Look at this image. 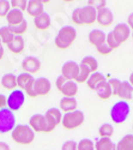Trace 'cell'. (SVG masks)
Returning <instances> with one entry per match:
<instances>
[{"label": "cell", "instance_id": "obj_1", "mask_svg": "<svg viewBox=\"0 0 133 150\" xmlns=\"http://www.w3.org/2000/svg\"><path fill=\"white\" fill-rule=\"evenodd\" d=\"M11 138L13 139L17 144L20 145H28L34 142L35 139V132L29 125L20 124L16 125V127L11 132Z\"/></svg>", "mask_w": 133, "mask_h": 150}, {"label": "cell", "instance_id": "obj_2", "mask_svg": "<svg viewBox=\"0 0 133 150\" xmlns=\"http://www.w3.org/2000/svg\"><path fill=\"white\" fill-rule=\"evenodd\" d=\"M77 39V31L73 27L65 25L58 31L55 37V46L59 49H67Z\"/></svg>", "mask_w": 133, "mask_h": 150}, {"label": "cell", "instance_id": "obj_3", "mask_svg": "<svg viewBox=\"0 0 133 150\" xmlns=\"http://www.w3.org/2000/svg\"><path fill=\"white\" fill-rule=\"evenodd\" d=\"M129 113H131V107L128 102L120 100V101L115 102L110 108V119L115 124H122L127 120Z\"/></svg>", "mask_w": 133, "mask_h": 150}, {"label": "cell", "instance_id": "obj_4", "mask_svg": "<svg viewBox=\"0 0 133 150\" xmlns=\"http://www.w3.org/2000/svg\"><path fill=\"white\" fill-rule=\"evenodd\" d=\"M84 120H85V115L82 110H73L70 112V113H65L63 115V120H61V125L66 129V130H75L79 126H82Z\"/></svg>", "mask_w": 133, "mask_h": 150}, {"label": "cell", "instance_id": "obj_5", "mask_svg": "<svg viewBox=\"0 0 133 150\" xmlns=\"http://www.w3.org/2000/svg\"><path fill=\"white\" fill-rule=\"evenodd\" d=\"M34 83H35V78L34 76L25 72H22L17 76V86L18 89H20L25 95H28L29 97L34 98L37 97L35 90H34Z\"/></svg>", "mask_w": 133, "mask_h": 150}, {"label": "cell", "instance_id": "obj_6", "mask_svg": "<svg viewBox=\"0 0 133 150\" xmlns=\"http://www.w3.org/2000/svg\"><path fill=\"white\" fill-rule=\"evenodd\" d=\"M16 127V117L15 113L8 108L0 109V133L12 132Z\"/></svg>", "mask_w": 133, "mask_h": 150}, {"label": "cell", "instance_id": "obj_7", "mask_svg": "<svg viewBox=\"0 0 133 150\" xmlns=\"http://www.w3.org/2000/svg\"><path fill=\"white\" fill-rule=\"evenodd\" d=\"M24 102H25V94H24L20 89H16L11 91L10 95L7 96V108L12 112L19 110Z\"/></svg>", "mask_w": 133, "mask_h": 150}, {"label": "cell", "instance_id": "obj_8", "mask_svg": "<svg viewBox=\"0 0 133 150\" xmlns=\"http://www.w3.org/2000/svg\"><path fill=\"white\" fill-rule=\"evenodd\" d=\"M44 117H46V120L48 124V131L49 132H52L59 124H61V120H63L61 110L58 109V108H54V107L46 110Z\"/></svg>", "mask_w": 133, "mask_h": 150}, {"label": "cell", "instance_id": "obj_9", "mask_svg": "<svg viewBox=\"0 0 133 150\" xmlns=\"http://www.w3.org/2000/svg\"><path fill=\"white\" fill-rule=\"evenodd\" d=\"M79 15H80L82 25H91V24H94L96 22L97 11H96L94 5H85V6L80 7Z\"/></svg>", "mask_w": 133, "mask_h": 150}, {"label": "cell", "instance_id": "obj_10", "mask_svg": "<svg viewBox=\"0 0 133 150\" xmlns=\"http://www.w3.org/2000/svg\"><path fill=\"white\" fill-rule=\"evenodd\" d=\"M79 74V64L76 61H66L61 67V76L66 81H76Z\"/></svg>", "mask_w": 133, "mask_h": 150}, {"label": "cell", "instance_id": "obj_11", "mask_svg": "<svg viewBox=\"0 0 133 150\" xmlns=\"http://www.w3.org/2000/svg\"><path fill=\"white\" fill-rule=\"evenodd\" d=\"M29 126L32 129V131L36 132H49L48 131V124L46 120L44 114H34L29 119Z\"/></svg>", "mask_w": 133, "mask_h": 150}, {"label": "cell", "instance_id": "obj_12", "mask_svg": "<svg viewBox=\"0 0 133 150\" xmlns=\"http://www.w3.org/2000/svg\"><path fill=\"white\" fill-rule=\"evenodd\" d=\"M22 69L25 73H29L32 76L34 73L40 71L41 61L35 57H27V58H24L23 61H22Z\"/></svg>", "mask_w": 133, "mask_h": 150}, {"label": "cell", "instance_id": "obj_13", "mask_svg": "<svg viewBox=\"0 0 133 150\" xmlns=\"http://www.w3.org/2000/svg\"><path fill=\"white\" fill-rule=\"evenodd\" d=\"M96 22H97L101 27H110L114 23V15L112 10H109L108 7L97 10V18H96Z\"/></svg>", "mask_w": 133, "mask_h": 150}, {"label": "cell", "instance_id": "obj_14", "mask_svg": "<svg viewBox=\"0 0 133 150\" xmlns=\"http://www.w3.org/2000/svg\"><path fill=\"white\" fill-rule=\"evenodd\" d=\"M52 89V84L49 82V79L46 77H40L36 78L35 83H34V90L37 96H46L49 94Z\"/></svg>", "mask_w": 133, "mask_h": 150}, {"label": "cell", "instance_id": "obj_15", "mask_svg": "<svg viewBox=\"0 0 133 150\" xmlns=\"http://www.w3.org/2000/svg\"><path fill=\"white\" fill-rule=\"evenodd\" d=\"M113 34L115 36V39L119 41L120 45L125 43L131 36V29L128 28L127 24L125 23H119L114 27L113 29Z\"/></svg>", "mask_w": 133, "mask_h": 150}, {"label": "cell", "instance_id": "obj_16", "mask_svg": "<svg viewBox=\"0 0 133 150\" xmlns=\"http://www.w3.org/2000/svg\"><path fill=\"white\" fill-rule=\"evenodd\" d=\"M106 82H107L106 76H104L103 73H101V72L97 71V72H94V73L90 74V77L87 81V84L89 86V89L96 91V89H97L100 85H102L103 83H106Z\"/></svg>", "mask_w": 133, "mask_h": 150}, {"label": "cell", "instance_id": "obj_17", "mask_svg": "<svg viewBox=\"0 0 133 150\" xmlns=\"http://www.w3.org/2000/svg\"><path fill=\"white\" fill-rule=\"evenodd\" d=\"M106 40H107V34L100 29H94L89 34V42L94 47H99L106 43Z\"/></svg>", "mask_w": 133, "mask_h": 150}, {"label": "cell", "instance_id": "obj_18", "mask_svg": "<svg viewBox=\"0 0 133 150\" xmlns=\"http://www.w3.org/2000/svg\"><path fill=\"white\" fill-rule=\"evenodd\" d=\"M6 21H7V24L8 27H15V25H18L22 22H24V13L19 10H16V8H11L10 12L6 16Z\"/></svg>", "mask_w": 133, "mask_h": 150}, {"label": "cell", "instance_id": "obj_19", "mask_svg": "<svg viewBox=\"0 0 133 150\" xmlns=\"http://www.w3.org/2000/svg\"><path fill=\"white\" fill-rule=\"evenodd\" d=\"M27 12H28V15L31 16L32 18L42 15L44 12L43 11V3L40 1V0H29L28 6H27Z\"/></svg>", "mask_w": 133, "mask_h": 150}, {"label": "cell", "instance_id": "obj_20", "mask_svg": "<svg viewBox=\"0 0 133 150\" xmlns=\"http://www.w3.org/2000/svg\"><path fill=\"white\" fill-rule=\"evenodd\" d=\"M7 48L11 53L13 54H20L23 53L24 48H25V41H24L23 36H15L13 40H12L8 45H7Z\"/></svg>", "mask_w": 133, "mask_h": 150}, {"label": "cell", "instance_id": "obj_21", "mask_svg": "<svg viewBox=\"0 0 133 150\" xmlns=\"http://www.w3.org/2000/svg\"><path fill=\"white\" fill-rule=\"evenodd\" d=\"M132 95H133V88H132V85L128 83V81H121L118 96L121 98L122 101H126L127 102V101H129V100H132Z\"/></svg>", "mask_w": 133, "mask_h": 150}, {"label": "cell", "instance_id": "obj_22", "mask_svg": "<svg viewBox=\"0 0 133 150\" xmlns=\"http://www.w3.org/2000/svg\"><path fill=\"white\" fill-rule=\"evenodd\" d=\"M1 85H3L4 89L11 90V91L18 89V86H17V76L15 73H5L4 76L1 77Z\"/></svg>", "mask_w": 133, "mask_h": 150}, {"label": "cell", "instance_id": "obj_23", "mask_svg": "<svg viewBox=\"0 0 133 150\" xmlns=\"http://www.w3.org/2000/svg\"><path fill=\"white\" fill-rule=\"evenodd\" d=\"M34 24H35V28L39 29V30H47L48 28L51 27L52 24V19H51V16L43 12L42 15L37 16L34 18Z\"/></svg>", "mask_w": 133, "mask_h": 150}, {"label": "cell", "instance_id": "obj_24", "mask_svg": "<svg viewBox=\"0 0 133 150\" xmlns=\"http://www.w3.org/2000/svg\"><path fill=\"white\" fill-rule=\"evenodd\" d=\"M60 93L64 95V97H76L78 94V85L73 81H66L60 89Z\"/></svg>", "mask_w": 133, "mask_h": 150}, {"label": "cell", "instance_id": "obj_25", "mask_svg": "<svg viewBox=\"0 0 133 150\" xmlns=\"http://www.w3.org/2000/svg\"><path fill=\"white\" fill-rule=\"evenodd\" d=\"M59 109L65 112V113H70L77 109V100L76 97H63L60 100L59 103Z\"/></svg>", "mask_w": 133, "mask_h": 150}, {"label": "cell", "instance_id": "obj_26", "mask_svg": "<svg viewBox=\"0 0 133 150\" xmlns=\"http://www.w3.org/2000/svg\"><path fill=\"white\" fill-rule=\"evenodd\" d=\"M95 150H116V144L110 138H100L95 143Z\"/></svg>", "mask_w": 133, "mask_h": 150}, {"label": "cell", "instance_id": "obj_27", "mask_svg": "<svg viewBox=\"0 0 133 150\" xmlns=\"http://www.w3.org/2000/svg\"><path fill=\"white\" fill-rule=\"evenodd\" d=\"M116 150H133V134H126L116 144Z\"/></svg>", "mask_w": 133, "mask_h": 150}, {"label": "cell", "instance_id": "obj_28", "mask_svg": "<svg viewBox=\"0 0 133 150\" xmlns=\"http://www.w3.org/2000/svg\"><path fill=\"white\" fill-rule=\"evenodd\" d=\"M96 93H97V96L101 100H109L113 96L112 88H110V85L108 84V81L106 83H103L102 85H100L99 88L96 89Z\"/></svg>", "mask_w": 133, "mask_h": 150}, {"label": "cell", "instance_id": "obj_29", "mask_svg": "<svg viewBox=\"0 0 133 150\" xmlns=\"http://www.w3.org/2000/svg\"><path fill=\"white\" fill-rule=\"evenodd\" d=\"M80 64L84 65L87 69H89L91 73L97 72V70H99V62H97V60H96L94 57H90V55L83 58L82 61H80Z\"/></svg>", "mask_w": 133, "mask_h": 150}, {"label": "cell", "instance_id": "obj_30", "mask_svg": "<svg viewBox=\"0 0 133 150\" xmlns=\"http://www.w3.org/2000/svg\"><path fill=\"white\" fill-rule=\"evenodd\" d=\"M13 37H15V35L12 34V31H11L8 25H5V27L0 28V40H1L3 45L7 46L12 40H13Z\"/></svg>", "mask_w": 133, "mask_h": 150}, {"label": "cell", "instance_id": "obj_31", "mask_svg": "<svg viewBox=\"0 0 133 150\" xmlns=\"http://www.w3.org/2000/svg\"><path fill=\"white\" fill-rule=\"evenodd\" d=\"M99 134L101 136V138H110V137L114 134V127L112 124L104 122L102 124L100 129H99Z\"/></svg>", "mask_w": 133, "mask_h": 150}, {"label": "cell", "instance_id": "obj_32", "mask_svg": "<svg viewBox=\"0 0 133 150\" xmlns=\"http://www.w3.org/2000/svg\"><path fill=\"white\" fill-rule=\"evenodd\" d=\"M90 74H91V72H90V70H89V69H87L84 65L79 64V74H78V77L76 78V81H75V82H76L77 84L87 83L88 78L90 77Z\"/></svg>", "mask_w": 133, "mask_h": 150}, {"label": "cell", "instance_id": "obj_33", "mask_svg": "<svg viewBox=\"0 0 133 150\" xmlns=\"http://www.w3.org/2000/svg\"><path fill=\"white\" fill-rule=\"evenodd\" d=\"M10 29H11L12 34H13L15 36H23L28 30V23H27V21H24L20 24H18V25L10 27Z\"/></svg>", "mask_w": 133, "mask_h": 150}, {"label": "cell", "instance_id": "obj_34", "mask_svg": "<svg viewBox=\"0 0 133 150\" xmlns=\"http://www.w3.org/2000/svg\"><path fill=\"white\" fill-rule=\"evenodd\" d=\"M77 150H95V143L88 138L80 139L77 143Z\"/></svg>", "mask_w": 133, "mask_h": 150}, {"label": "cell", "instance_id": "obj_35", "mask_svg": "<svg viewBox=\"0 0 133 150\" xmlns=\"http://www.w3.org/2000/svg\"><path fill=\"white\" fill-rule=\"evenodd\" d=\"M10 6H11V8H16V10H19V11L24 12V11H27L28 1L27 0H11Z\"/></svg>", "mask_w": 133, "mask_h": 150}, {"label": "cell", "instance_id": "obj_36", "mask_svg": "<svg viewBox=\"0 0 133 150\" xmlns=\"http://www.w3.org/2000/svg\"><path fill=\"white\" fill-rule=\"evenodd\" d=\"M106 42H107L108 46H109V47L113 49V51H114V49H118L120 46H121V45L119 43V41L115 39L113 31H110V33L107 34V40H106Z\"/></svg>", "mask_w": 133, "mask_h": 150}, {"label": "cell", "instance_id": "obj_37", "mask_svg": "<svg viewBox=\"0 0 133 150\" xmlns=\"http://www.w3.org/2000/svg\"><path fill=\"white\" fill-rule=\"evenodd\" d=\"M10 10H11L10 1H7V0H0V18H3V17L6 18Z\"/></svg>", "mask_w": 133, "mask_h": 150}, {"label": "cell", "instance_id": "obj_38", "mask_svg": "<svg viewBox=\"0 0 133 150\" xmlns=\"http://www.w3.org/2000/svg\"><path fill=\"white\" fill-rule=\"evenodd\" d=\"M108 84L110 85L113 95H114V96H118V93H119V88H120V84H121V81L118 79V78H112V79L108 81Z\"/></svg>", "mask_w": 133, "mask_h": 150}, {"label": "cell", "instance_id": "obj_39", "mask_svg": "<svg viewBox=\"0 0 133 150\" xmlns=\"http://www.w3.org/2000/svg\"><path fill=\"white\" fill-rule=\"evenodd\" d=\"M96 49H97V52L100 54H102V55H108V54H110L113 52V49L107 45V42L101 45V46H99V47H96Z\"/></svg>", "mask_w": 133, "mask_h": 150}, {"label": "cell", "instance_id": "obj_40", "mask_svg": "<svg viewBox=\"0 0 133 150\" xmlns=\"http://www.w3.org/2000/svg\"><path fill=\"white\" fill-rule=\"evenodd\" d=\"M61 150H77V142L75 141H66L61 145Z\"/></svg>", "mask_w": 133, "mask_h": 150}, {"label": "cell", "instance_id": "obj_41", "mask_svg": "<svg viewBox=\"0 0 133 150\" xmlns=\"http://www.w3.org/2000/svg\"><path fill=\"white\" fill-rule=\"evenodd\" d=\"M79 11H80V7H77V8L73 10V12H72V22H73L75 24H77V25H82Z\"/></svg>", "mask_w": 133, "mask_h": 150}, {"label": "cell", "instance_id": "obj_42", "mask_svg": "<svg viewBox=\"0 0 133 150\" xmlns=\"http://www.w3.org/2000/svg\"><path fill=\"white\" fill-rule=\"evenodd\" d=\"M66 82V79L63 77V76H59L58 78H56V81H55V85H56V89L60 91V89L63 88V85H64V83Z\"/></svg>", "mask_w": 133, "mask_h": 150}, {"label": "cell", "instance_id": "obj_43", "mask_svg": "<svg viewBox=\"0 0 133 150\" xmlns=\"http://www.w3.org/2000/svg\"><path fill=\"white\" fill-rule=\"evenodd\" d=\"M7 108V96L4 94H0V109Z\"/></svg>", "mask_w": 133, "mask_h": 150}, {"label": "cell", "instance_id": "obj_44", "mask_svg": "<svg viewBox=\"0 0 133 150\" xmlns=\"http://www.w3.org/2000/svg\"><path fill=\"white\" fill-rule=\"evenodd\" d=\"M127 25H128V28L131 29V30H133V12L128 16V18H127Z\"/></svg>", "mask_w": 133, "mask_h": 150}, {"label": "cell", "instance_id": "obj_45", "mask_svg": "<svg viewBox=\"0 0 133 150\" xmlns=\"http://www.w3.org/2000/svg\"><path fill=\"white\" fill-rule=\"evenodd\" d=\"M0 150H11L10 149V145L5 142H0Z\"/></svg>", "mask_w": 133, "mask_h": 150}, {"label": "cell", "instance_id": "obj_46", "mask_svg": "<svg viewBox=\"0 0 133 150\" xmlns=\"http://www.w3.org/2000/svg\"><path fill=\"white\" fill-rule=\"evenodd\" d=\"M4 55H5V49H4V47H1L0 48V60L4 58Z\"/></svg>", "mask_w": 133, "mask_h": 150}, {"label": "cell", "instance_id": "obj_47", "mask_svg": "<svg viewBox=\"0 0 133 150\" xmlns=\"http://www.w3.org/2000/svg\"><path fill=\"white\" fill-rule=\"evenodd\" d=\"M128 83L132 85V88H133V72L129 74V78H128Z\"/></svg>", "mask_w": 133, "mask_h": 150}, {"label": "cell", "instance_id": "obj_48", "mask_svg": "<svg viewBox=\"0 0 133 150\" xmlns=\"http://www.w3.org/2000/svg\"><path fill=\"white\" fill-rule=\"evenodd\" d=\"M3 47V42H1V40H0V48Z\"/></svg>", "mask_w": 133, "mask_h": 150}, {"label": "cell", "instance_id": "obj_49", "mask_svg": "<svg viewBox=\"0 0 133 150\" xmlns=\"http://www.w3.org/2000/svg\"><path fill=\"white\" fill-rule=\"evenodd\" d=\"M131 36H132V40H133V30L131 31Z\"/></svg>", "mask_w": 133, "mask_h": 150}, {"label": "cell", "instance_id": "obj_50", "mask_svg": "<svg viewBox=\"0 0 133 150\" xmlns=\"http://www.w3.org/2000/svg\"><path fill=\"white\" fill-rule=\"evenodd\" d=\"M132 101H133V95H132Z\"/></svg>", "mask_w": 133, "mask_h": 150}, {"label": "cell", "instance_id": "obj_51", "mask_svg": "<svg viewBox=\"0 0 133 150\" xmlns=\"http://www.w3.org/2000/svg\"><path fill=\"white\" fill-rule=\"evenodd\" d=\"M132 131H133V125H132Z\"/></svg>", "mask_w": 133, "mask_h": 150}]
</instances>
